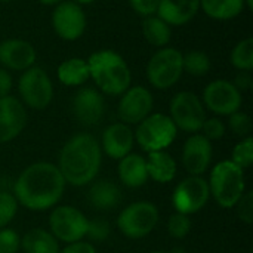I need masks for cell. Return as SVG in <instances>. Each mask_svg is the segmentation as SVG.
<instances>
[{
    "label": "cell",
    "instance_id": "38",
    "mask_svg": "<svg viewBox=\"0 0 253 253\" xmlns=\"http://www.w3.org/2000/svg\"><path fill=\"white\" fill-rule=\"evenodd\" d=\"M130 6L135 12L144 16H153L157 13V7L160 0H129Z\"/></svg>",
    "mask_w": 253,
    "mask_h": 253
},
{
    "label": "cell",
    "instance_id": "34",
    "mask_svg": "<svg viewBox=\"0 0 253 253\" xmlns=\"http://www.w3.org/2000/svg\"><path fill=\"white\" fill-rule=\"evenodd\" d=\"M200 130H203V136L208 138L209 141H218L222 139L225 135V125L221 119L212 117L205 120Z\"/></svg>",
    "mask_w": 253,
    "mask_h": 253
},
{
    "label": "cell",
    "instance_id": "42",
    "mask_svg": "<svg viewBox=\"0 0 253 253\" xmlns=\"http://www.w3.org/2000/svg\"><path fill=\"white\" fill-rule=\"evenodd\" d=\"M42 4H46V6H52V4H56V3H61L62 0H39Z\"/></svg>",
    "mask_w": 253,
    "mask_h": 253
},
{
    "label": "cell",
    "instance_id": "43",
    "mask_svg": "<svg viewBox=\"0 0 253 253\" xmlns=\"http://www.w3.org/2000/svg\"><path fill=\"white\" fill-rule=\"evenodd\" d=\"M76 3H82V4H89V3H93L95 0H74Z\"/></svg>",
    "mask_w": 253,
    "mask_h": 253
},
{
    "label": "cell",
    "instance_id": "32",
    "mask_svg": "<svg viewBox=\"0 0 253 253\" xmlns=\"http://www.w3.org/2000/svg\"><path fill=\"white\" fill-rule=\"evenodd\" d=\"M191 219L188 215H182V213H175L169 218L168 221V233L173 237V239H184L188 236V233L191 231Z\"/></svg>",
    "mask_w": 253,
    "mask_h": 253
},
{
    "label": "cell",
    "instance_id": "13",
    "mask_svg": "<svg viewBox=\"0 0 253 253\" xmlns=\"http://www.w3.org/2000/svg\"><path fill=\"white\" fill-rule=\"evenodd\" d=\"M55 33L68 42L77 40L86 30V15L76 1H61L52 13Z\"/></svg>",
    "mask_w": 253,
    "mask_h": 253
},
{
    "label": "cell",
    "instance_id": "11",
    "mask_svg": "<svg viewBox=\"0 0 253 253\" xmlns=\"http://www.w3.org/2000/svg\"><path fill=\"white\" fill-rule=\"evenodd\" d=\"M19 93L24 102L34 110H44L53 98V86L44 70L30 67L19 79Z\"/></svg>",
    "mask_w": 253,
    "mask_h": 253
},
{
    "label": "cell",
    "instance_id": "41",
    "mask_svg": "<svg viewBox=\"0 0 253 253\" xmlns=\"http://www.w3.org/2000/svg\"><path fill=\"white\" fill-rule=\"evenodd\" d=\"M234 86H236L240 92H242V90H246V89H251V87H252V77H251L249 71H242L240 74H237Z\"/></svg>",
    "mask_w": 253,
    "mask_h": 253
},
{
    "label": "cell",
    "instance_id": "36",
    "mask_svg": "<svg viewBox=\"0 0 253 253\" xmlns=\"http://www.w3.org/2000/svg\"><path fill=\"white\" fill-rule=\"evenodd\" d=\"M237 208V215L240 218V221H243L245 224H252L253 221V193L248 191L245 193L240 200L237 202V205L234 206Z\"/></svg>",
    "mask_w": 253,
    "mask_h": 253
},
{
    "label": "cell",
    "instance_id": "27",
    "mask_svg": "<svg viewBox=\"0 0 253 253\" xmlns=\"http://www.w3.org/2000/svg\"><path fill=\"white\" fill-rule=\"evenodd\" d=\"M142 33H144V37L147 39V42L156 47L166 46L172 37L170 25L166 24L159 16H145V19L142 22Z\"/></svg>",
    "mask_w": 253,
    "mask_h": 253
},
{
    "label": "cell",
    "instance_id": "33",
    "mask_svg": "<svg viewBox=\"0 0 253 253\" xmlns=\"http://www.w3.org/2000/svg\"><path fill=\"white\" fill-rule=\"evenodd\" d=\"M228 117H230V120H228L230 129L237 136L246 138V136L251 135V132H252V120H251L249 114H246L243 111H236V113L230 114Z\"/></svg>",
    "mask_w": 253,
    "mask_h": 253
},
{
    "label": "cell",
    "instance_id": "23",
    "mask_svg": "<svg viewBox=\"0 0 253 253\" xmlns=\"http://www.w3.org/2000/svg\"><path fill=\"white\" fill-rule=\"evenodd\" d=\"M89 202L98 211H111L119 206L122 202V191L120 188L107 179L95 182L89 190Z\"/></svg>",
    "mask_w": 253,
    "mask_h": 253
},
{
    "label": "cell",
    "instance_id": "9",
    "mask_svg": "<svg viewBox=\"0 0 253 253\" xmlns=\"http://www.w3.org/2000/svg\"><path fill=\"white\" fill-rule=\"evenodd\" d=\"M176 129L196 133L206 120L205 105L193 92H179L170 101V116Z\"/></svg>",
    "mask_w": 253,
    "mask_h": 253
},
{
    "label": "cell",
    "instance_id": "26",
    "mask_svg": "<svg viewBox=\"0 0 253 253\" xmlns=\"http://www.w3.org/2000/svg\"><path fill=\"white\" fill-rule=\"evenodd\" d=\"M200 7L213 19H233L245 9V0H200Z\"/></svg>",
    "mask_w": 253,
    "mask_h": 253
},
{
    "label": "cell",
    "instance_id": "10",
    "mask_svg": "<svg viewBox=\"0 0 253 253\" xmlns=\"http://www.w3.org/2000/svg\"><path fill=\"white\" fill-rule=\"evenodd\" d=\"M209 184L202 176H188L181 181L173 190L172 205L178 213L193 215L202 211L209 202Z\"/></svg>",
    "mask_w": 253,
    "mask_h": 253
},
{
    "label": "cell",
    "instance_id": "22",
    "mask_svg": "<svg viewBox=\"0 0 253 253\" xmlns=\"http://www.w3.org/2000/svg\"><path fill=\"white\" fill-rule=\"evenodd\" d=\"M145 162H147L148 178H151L156 182L168 184L176 175V169H178L176 162L165 150L148 153V159H145Z\"/></svg>",
    "mask_w": 253,
    "mask_h": 253
},
{
    "label": "cell",
    "instance_id": "28",
    "mask_svg": "<svg viewBox=\"0 0 253 253\" xmlns=\"http://www.w3.org/2000/svg\"><path fill=\"white\" fill-rule=\"evenodd\" d=\"M231 64L240 71H251L253 68V39L248 37L236 44L231 52Z\"/></svg>",
    "mask_w": 253,
    "mask_h": 253
},
{
    "label": "cell",
    "instance_id": "17",
    "mask_svg": "<svg viewBox=\"0 0 253 253\" xmlns=\"http://www.w3.org/2000/svg\"><path fill=\"white\" fill-rule=\"evenodd\" d=\"M104 111V98L93 87H83L73 98V114L76 120L84 126L96 125L102 119Z\"/></svg>",
    "mask_w": 253,
    "mask_h": 253
},
{
    "label": "cell",
    "instance_id": "24",
    "mask_svg": "<svg viewBox=\"0 0 253 253\" xmlns=\"http://www.w3.org/2000/svg\"><path fill=\"white\" fill-rule=\"evenodd\" d=\"M21 248L25 253H59L58 240L50 231L33 228L21 239Z\"/></svg>",
    "mask_w": 253,
    "mask_h": 253
},
{
    "label": "cell",
    "instance_id": "35",
    "mask_svg": "<svg viewBox=\"0 0 253 253\" xmlns=\"http://www.w3.org/2000/svg\"><path fill=\"white\" fill-rule=\"evenodd\" d=\"M21 248V237L16 231L3 228L0 230V253H16Z\"/></svg>",
    "mask_w": 253,
    "mask_h": 253
},
{
    "label": "cell",
    "instance_id": "18",
    "mask_svg": "<svg viewBox=\"0 0 253 253\" xmlns=\"http://www.w3.org/2000/svg\"><path fill=\"white\" fill-rule=\"evenodd\" d=\"M135 135L129 125L113 123L102 133V148L105 154L111 159H123L127 156L133 147Z\"/></svg>",
    "mask_w": 253,
    "mask_h": 253
},
{
    "label": "cell",
    "instance_id": "46",
    "mask_svg": "<svg viewBox=\"0 0 253 253\" xmlns=\"http://www.w3.org/2000/svg\"><path fill=\"white\" fill-rule=\"evenodd\" d=\"M153 253H166V252H153Z\"/></svg>",
    "mask_w": 253,
    "mask_h": 253
},
{
    "label": "cell",
    "instance_id": "2",
    "mask_svg": "<svg viewBox=\"0 0 253 253\" xmlns=\"http://www.w3.org/2000/svg\"><path fill=\"white\" fill-rule=\"evenodd\" d=\"M101 163L102 153L96 138L89 133H79L62 147L58 169L67 184L83 187L96 178Z\"/></svg>",
    "mask_w": 253,
    "mask_h": 253
},
{
    "label": "cell",
    "instance_id": "45",
    "mask_svg": "<svg viewBox=\"0 0 253 253\" xmlns=\"http://www.w3.org/2000/svg\"><path fill=\"white\" fill-rule=\"evenodd\" d=\"M0 1H10V0H0Z\"/></svg>",
    "mask_w": 253,
    "mask_h": 253
},
{
    "label": "cell",
    "instance_id": "25",
    "mask_svg": "<svg viewBox=\"0 0 253 253\" xmlns=\"http://www.w3.org/2000/svg\"><path fill=\"white\" fill-rule=\"evenodd\" d=\"M89 77L87 61L82 58H70L58 67V79L65 86H80Z\"/></svg>",
    "mask_w": 253,
    "mask_h": 253
},
{
    "label": "cell",
    "instance_id": "37",
    "mask_svg": "<svg viewBox=\"0 0 253 253\" xmlns=\"http://www.w3.org/2000/svg\"><path fill=\"white\" fill-rule=\"evenodd\" d=\"M90 240L95 242H105L110 236V225L107 221L104 219H95V221H89V227H87V234H86Z\"/></svg>",
    "mask_w": 253,
    "mask_h": 253
},
{
    "label": "cell",
    "instance_id": "19",
    "mask_svg": "<svg viewBox=\"0 0 253 253\" xmlns=\"http://www.w3.org/2000/svg\"><path fill=\"white\" fill-rule=\"evenodd\" d=\"M36 61L34 47L19 39H10L0 43V62L10 70H28Z\"/></svg>",
    "mask_w": 253,
    "mask_h": 253
},
{
    "label": "cell",
    "instance_id": "39",
    "mask_svg": "<svg viewBox=\"0 0 253 253\" xmlns=\"http://www.w3.org/2000/svg\"><path fill=\"white\" fill-rule=\"evenodd\" d=\"M59 253H96L95 248L87 242H74L67 245Z\"/></svg>",
    "mask_w": 253,
    "mask_h": 253
},
{
    "label": "cell",
    "instance_id": "3",
    "mask_svg": "<svg viewBox=\"0 0 253 253\" xmlns=\"http://www.w3.org/2000/svg\"><path fill=\"white\" fill-rule=\"evenodd\" d=\"M89 74L96 86L108 95H122L129 89L130 70L126 61L114 50H99L87 59Z\"/></svg>",
    "mask_w": 253,
    "mask_h": 253
},
{
    "label": "cell",
    "instance_id": "7",
    "mask_svg": "<svg viewBox=\"0 0 253 253\" xmlns=\"http://www.w3.org/2000/svg\"><path fill=\"white\" fill-rule=\"evenodd\" d=\"M182 53L173 47L159 49L147 65L148 82L157 89H168L182 76Z\"/></svg>",
    "mask_w": 253,
    "mask_h": 253
},
{
    "label": "cell",
    "instance_id": "12",
    "mask_svg": "<svg viewBox=\"0 0 253 253\" xmlns=\"http://www.w3.org/2000/svg\"><path fill=\"white\" fill-rule=\"evenodd\" d=\"M242 92L228 80H215L203 92L205 105L218 116H230L242 107Z\"/></svg>",
    "mask_w": 253,
    "mask_h": 253
},
{
    "label": "cell",
    "instance_id": "15",
    "mask_svg": "<svg viewBox=\"0 0 253 253\" xmlns=\"http://www.w3.org/2000/svg\"><path fill=\"white\" fill-rule=\"evenodd\" d=\"M212 142L203 135H191L182 150V163L191 176H202L212 162Z\"/></svg>",
    "mask_w": 253,
    "mask_h": 253
},
{
    "label": "cell",
    "instance_id": "44",
    "mask_svg": "<svg viewBox=\"0 0 253 253\" xmlns=\"http://www.w3.org/2000/svg\"><path fill=\"white\" fill-rule=\"evenodd\" d=\"M245 1H248V7L249 9H253V0H245Z\"/></svg>",
    "mask_w": 253,
    "mask_h": 253
},
{
    "label": "cell",
    "instance_id": "40",
    "mask_svg": "<svg viewBox=\"0 0 253 253\" xmlns=\"http://www.w3.org/2000/svg\"><path fill=\"white\" fill-rule=\"evenodd\" d=\"M10 89H12V77L6 70L0 68V98L7 96Z\"/></svg>",
    "mask_w": 253,
    "mask_h": 253
},
{
    "label": "cell",
    "instance_id": "14",
    "mask_svg": "<svg viewBox=\"0 0 253 253\" xmlns=\"http://www.w3.org/2000/svg\"><path fill=\"white\" fill-rule=\"evenodd\" d=\"M153 110V95L142 86L130 87L119 102L117 114L125 125H138Z\"/></svg>",
    "mask_w": 253,
    "mask_h": 253
},
{
    "label": "cell",
    "instance_id": "31",
    "mask_svg": "<svg viewBox=\"0 0 253 253\" xmlns=\"http://www.w3.org/2000/svg\"><path fill=\"white\" fill-rule=\"evenodd\" d=\"M18 212V202L15 196L9 191H0V230L15 218Z\"/></svg>",
    "mask_w": 253,
    "mask_h": 253
},
{
    "label": "cell",
    "instance_id": "29",
    "mask_svg": "<svg viewBox=\"0 0 253 253\" xmlns=\"http://www.w3.org/2000/svg\"><path fill=\"white\" fill-rule=\"evenodd\" d=\"M182 68L191 76H205L211 70V59L205 52L191 50L182 56Z\"/></svg>",
    "mask_w": 253,
    "mask_h": 253
},
{
    "label": "cell",
    "instance_id": "8",
    "mask_svg": "<svg viewBox=\"0 0 253 253\" xmlns=\"http://www.w3.org/2000/svg\"><path fill=\"white\" fill-rule=\"evenodd\" d=\"M89 219L73 206H58L49 216L50 234L67 245L80 242L86 237Z\"/></svg>",
    "mask_w": 253,
    "mask_h": 253
},
{
    "label": "cell",
    "instance_id": "20",
    "mask_svg": "<svg viewBox=\"0 0 253 253\" xmlns=\"http://www.w3.org/2000/svg\"><path fill=\"white\" fill-rule=\"evenodd\" d=\"M200 9V0H160L157 13L169 25L190 22Z\"/></svg>",
    "mask_w": 253,
    "mask_h": 253
},
{
    "label": "cell",
    "instance_id": "16",
    "mask_svg": "<svg viewBox=\"0 0 253 253\" xmlns=\"http://www.w3.org/2000/svg\"><path fill=\"white\" fill-rule=\"evenodd\" d=\"M27 125V111L13 96L0 98V144L15 139Z\"/></svg>",
    "mask_w": 253,
    "mask_h": 253
},
{
    "label": "cell",
    "instance_id": "6",
    "mask_svg": "<svg viewBox=\"0 0 253 253\" xmlns=\"http://www.w3.org/2000/svg\"><path fill=\"white\" fill-rule=\"evenodd\" d=\"M159 218V209L154 203L136 202L120 212L117 228L129 239H144L156 228Z\"/></svg>",
    "mask_w": 253,
    "mask_h": 253
},
{
    "label": "cell",
    "instance_id": "1",
    "mask_svg": "<svg viewBox=\"0 0 253 253\" xmlns=\"http://www.w3.org/2000/svg\"><path fill=\"white\" fill-rule=\"evenodd\" d=\"M65 184L56 165L39 162L21 172L13 184V196L28 211H47L62 199Z\"/></svg>",
    "mask_w": 253,
    "mask_h": 253
},
{
    "label": "cell",
    "instance_id": "4",
    "mask_svg": "<svg viewBox=\"0 0 253 253\" xmlns=\"http://www.w3.org/2000/svg\"><path fill=\"white\" fill-rule=\"evenodd\" d=\"M208 184L211 196L215 199V202L224 209H231L245 194L243 169L234 165L231 160L219 162L212 169Z\"/></svg>",
    "mask_w": 253,
    "mask_h": 253
},
{
    "label": "cell",
    "instance_id": "5",
    "mask_svg": "<svg viewBox=\"0 0 253 253\" xmlns=\"http://www.w3.org/2000/svg\"><path fill=\"white\" fill-rule=\"evenodd\" d=\"M178 129L172 119L166 114L157 113L147 116L141 123H138L135 139L139 147L147 151H163L168 148L176 138Z\"/></svg>",
    "mask_w": 253,
    "mask_h": 253
},
{
    "label": "cell",
    "instance_id": "21",
    "mask_svg": "<svg viewBox=\"0 0 253 253\" xmlns=\"http://www.w3.org/2000/svg\"><path fill=\"white\" fill-rule=\"evenodd\" d=\"M119 178L129 188H139L148 181L147 162L141 154L129 153L119 163Z\"/></svg>",
    "mask_w": 253,
    "mask_h": 253
},
{
    "label": "cell",
    "instance_id": "30",
    "mask_svg": "<svg viewBox=\"0 0 253 253\" xmlns=\"http://www.w3.org/2000/svg\"><path fill=\"white\" fill-rule=\"evenodd\" d=\"M231 162L242 169L251 168L253 163V139L252 136L243 138L233 150Z\"/></svg>",
    "mask_w": 253,
    "mask_h": 253
}]
</instances>
